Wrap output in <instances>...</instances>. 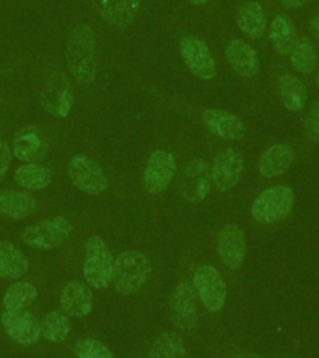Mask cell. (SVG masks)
I'll list each match as a JSON object with an SVG mask.
<instances>
[{"label":"cell","instance_id":"23","mask_svg":"<svg viewBox=\"0 0 319 358\" xmlns=\"http://www.w3.org/2000/svg\"><path fill=\"white\" fill-rule=\"evenodd\" d=\"M237 27L246 38L260 39L267 30V17L257 2H245L237 11Z\"/></svg>","mask_w":319,"mask_h":358},{"label":"cell","instance_id":"35","mask_svg":"<svg viewBox=\"0 0 319 358\" xmlns=\"http://www.w3.org/2000/svg\"><path fill=\"white\" fill-rule=\"evenodd\" d=\"M306 2L308 0H280V4L284 6L285 10H297V8H301Z\"/></svg>","mask_w":319,"mask_h":358},{"label":"cell","instance_id":"34","mask_svg":"<svg viewBox=\"0 0 319 358\" xmlns=\"http://www.w3.org/2000/svg\"><path fill=\"white\" fill-rule=\"evenodd\" d=\"M11 162V148L6 144L4 140H0V181L4 178L6 170Z\"/></svg>","mask_w":319,"mask_h":358},{"label":"cell","instance_id":"1","mask_svg":"<svg viewBox=\"0 0 319 358\" xmlns=\"http://www.w3.org/2000/svg\"><path fill=\"white\" fill-rule=\"evenodd\" d=\"M67 69L78 84H92L97 73V41L88 24L71 30L66 45Z\"/></svg>","mask_w":319,"mask_h":358},{"label":"cell","instance_id":"14","mask_svg":"<svg viewBox=\"0 0 319 358\" xmlns=\"http://www.w3.org/2000/svg\"><path fill=\"white\" fill-rule=\"evenodd\" d=\"M243 173V157L235 150H222L217 153L211 166V181L215 189L228 192L239 183Z\"/></svg>","mask_w":319,"mask_h":358},{"label":"cell","instance_id":"24","mask_svg":"<svg viewBox=\"0 0 319 358\" xmlns=\"http://www.w3.org/2000/svg\"><path fill=\"white\" fill-rule=\"evenodd\" d=\"M278 94L282 99V105L291 112H299L304 108L308 99L306 86L302 83L301 78L295 75L285 73L278 78Z\"/></svg>","mask_w":319,"mask_h":358},{"label":"cell","instance_id":"4","mask_svg":"<svg viewBox=\"0 0 319 358\" xmlns=\"http://www.w3.org/2000/svg\"><path fill=\"white\" fill-rule=\"evenodd\" d=\"M293 207V190L285 185H276L263 190L256 200L252 201L250 213L256 222L273 224L291 211Z\"/></svg>","mask_w":319,"mask_h":358},{"label":"cell","instance_id":"10","mask_svg":"<svg viewBox=\"0 0 319 358\" xmlns=\"http://www.w3.org/2000/svg\"><path fill=\"white\" fill-rule=\"evenodd\" d=\"M0 323L11 340L21 345H34L41 336V323L27 310H4Z\"/></svg>","mask_w":319,"mask_h":358},{"label":"cell","instance_id":"38","mask_svg":"<svg viewBox=\"0 0 319 358\" xmlns=\"http://www.w3.org/2000/svg\"><path fill=\"white\" fill-rule=\"evenodd\" d=\"M189 2L192 6H206L207 2H209V0H189Z\"/></svg>","mask_w":319,"mask_h":358},{"label":"cell","instance_id":"31","mask_svg":"<svg viewBox=\"0 0 319 358\" xmlns=\"http://www.w3.org/2000/svg\"><path fill=\"white\" fill-rule=\"evenodd\" d=\"M69 319L64 312H50L47 313V317L41 323V336H43L47 341H52V343H60L67 338L69 334Z\"/></svg>","mask_w":319,"mask_h":358},{"label":"cell","instance_id":"26","mask_svg":"<svg viewBox=\"0 0 319 358\" xmlns=\"http://www.w3.org/2000/svg\"><path fill=\"white\" fill-rule=\"evenodd\" d=\"M269 39H271V45L273 49L278 52V55L285 56L290 55L291 49H293V43L297 39V32L293 22L288 19L285 15H276L271 21V27H269Z\"/></svg>","mask_w":319,"mask_h":358},{"label":"cell","instance_id":"2","mask_svg":"<svg viewBox=\"0 0 319 358\" xmlns=\"http://www.w3.org/2000/svg\"><path fill=\"white\" fill-rule=\"evenodd\" d=\"M151 265L150 259L139 250H123L114 257V271H112V284L118 293L133 295L150 280Z\"/></svg>","mask_w":319,"mask_h":358},{"label":"cell","instance_id":"6","mask_svg":"<svg viewBox=\"0 0 319 358\" xmlns=\"http://www.w3.org/2000/svg\"><path fill=\"white\" fill-rule=\"evenodd\" d=\"M192 285H194L196 295L201 304L209 312L215 313L222 310L224 302H226V284L217 268L211 265H201L196 268L192 274Z\"/></svg>","mask_w":319,"mask_h":358},{"label":"cell","instance_id":"5","mask_svg":"<svg viewBox=\"0 0 319 358\" xmlns=\"http://www.w3.org/2000/svg\"><path fill=\"white\" fill-rule=\"evenodd\" d=\"M71 234V224L64 217H55L34 224L22 231L21 239L24 245L38 250H52L67 241Z\"/></svg>","mask_w":319,"mask_h":358},{"label":"cell","instance_id":"3","mask_svg":"<svg viewBox=\"0 0 319 358\" xmlns=\"http://www.w3.org/2000/svg\"><path fill=\"white\" fill-rule=\"evenodd\" d=\"M114 256L101 237H90L86 243L83 273L92 289H105L112 284Z\"/></svg>","mask_w":319,"mask_h":358},{"label":"cell","instance_id":"39","mask_svg":"<svg viewBox=\"0 0 319 358\" xmlns=\"http://www.w3.org/2000/svg\"><path fill=\"white\" fill-rule=\"evenodd\" d=\"M316 67H318V71H316V73H318V75H316V83H318V86H319V62H318V66H316Z\"/></svg>","mask_w":319,"mask_h":358},{"label":"cell","instance_id":"33","mask_svg":"<svg viewBox=\"0 0 319 358\" xmlns=\"http://www.w3.org/2000/svg\"><path fill=\"white\" fill-rule=\"evenodd\" d=\"M304 134L312 142H319V101L308 110L304 117Z\"/></svg>","mask_w":319,"mask_h":358},{"label":"cell","instance_id":"11","mask_svg":"<svg viewBox=\"0 0 319 358\" xmlns=\"http://www.w3.org/2000/svg\"><path fill=\"white\" fill-rule=\"evenodd\" d=\"M196 291L190 282H181L173 291L170 301V319L176 329L192 330L198 317V306H196Z\"/></svg>","mask_w":319,"mask_h":358},{"label":"cell","instance_id":"30","mask_svg":"<svg viewBox=\"0 0 319 358\" xmlns=\"http://www.w3.org/2000/svg\"><path fill=\"white\" fill-rule=\"evenodd\" d=\"M183 338L176 332H162L150 349V358H183Z\"/></svg>","mask_w":319,"mask_h":358},{"label":"cell","instance_id":"27","mask_svg":"<svg viewBox=\"0 0 319 358\" xmlns=\"http://www.w3.org/2000/svg\"><path fill=\"white\" fill-rule=\"evenodd\" d=\"M291 66L302 75H310L318 66V49L312 39L297 38L290 52Z\"/></svg>","mask_w":319,"mask_h":358},{"label":"cell","instance_id":"29","mask_svg":"<svg viewBox=\"0 0 319 358\" xmlns=\"http://www.w3.org/2000/svg\"><path fill=\"white\" fill-rule=\"evenodd\" d=\"M38 299V289L30 282H15L4 293L2 304L6 310H24Z\"/></svg>","mask_w":319,"mask_h":358},{"label":"cell","instance_id":"16","mask_svg":"<svg viewBox=\"0 0 319 358\" xmlns=\"http://www.w3.org/2000/svg\"><path fill=\"white\" fill-rule=\"evenodd\" d=\"M11 155L22 162H38L47 155V142L38 127L19 129L11 142Z\"/></svg>","mask_w":319,"mask_h":358},{"label":"cell","instance_id":"9","mask_svg":"<svg viewBox=\"0 0 319 358\" xmlns=\"http://www.w3.org/2000/svg\"><path fill=\"white\" fill-rule=\"evenodd\" d=\"M211 185V168L201 159H192L187 162L183 176L179 179V194L190 203H198L209 194Z\"/></svg>","mask_w":319,"mask_h":358},{"label":"cell","instance_id":"19","mask_svg":"<svg viewBox=\"0 0 319 358\" xmlns=\"http://www.w3.org/2000/svg\"><path fill=\"white\" fill-rule=\"evenodd\" d=\"M226 60L232 66L239 77L250 78L254 77L260 69V60H257L256 50L252 49L250 45L243 41V39H232L228 45H226Z\"/></svg>","mask_w":319,"mask_h":358},{"label":"cell","instance_id":"8","mask_svg":"<svg viewBox=\"0 0 319 358\" xmlns=\"http://www.w3.org/2000/svg\"><path fill=\"white\" fill-rule=\"evenodd\" d=\"M67 173H69L71 183L86 194H101L108 189V179L105 172L90 157H73L67 164Z\"/></svg>","mask_w":319,"mask_h":358},{"label":"cell","instance_id":"12","mask_svg":"<svg viewBox=\"0 0 319 358\" xmlns=\"http://www.w3.org/2000/svg\"><path fill=\"white\" fill-rule=\"evenodd\" d=\"M179 52L194 77L201 78V80H211L215 77L217 66L213 60L211 50L201 39L183 38L179 43Z\"/></svg>","mask_w":319,"mask_h":358},{"label":"cell","instance_id":"20","mask_svg":"<svg viewBox=\"0 0 319 358\" xmlns=\"http://www.w3.org/2000/svg\"><path fill=\"white\" fill-rule=\"evenodd\" d=\"M140 0H99V13L114 28H127L139 13Z\"/></svg>","mask_w":319,"mask_h":358},{"label":"cell","instance_id":"21","mask_svg":"<svg viewBox=\"0 0 319 358\" xmlns=\"http://www.w3.org/2000/svg\"><path fill=\"white\" fill-rule=\"evenodd\" d=\"M38 201L30 192H21V190H0V215L8 218L30 217L36 211Z\"/></svg>","mask_w":319,"mask_h":358},{"label":"cell","instance_id":"18","mask_svg":"<svg viewBox=\"0 0 319 358\" xmlns=\"http://www.w3.org/2000/svg\"><path fill=\"white\" fill-rule=\"evenodd\" d=\"M204 125L209 133L222 140H241L245 136V125L232 112L209 108L204 112Z\"/></svg>","mask_w":319,"mask_h":358},{"label":"cell","instance_id":"25","mask_svg":"<svg viewBox=\"0 0 319 358\" xmlns=\"http://www.w3.org/2000/svg\"><path fill=\"white\" fill-rule=\"evenodd\" d=\"M28 271V259L19 248L0 241V278L17 280Z\"/></svg>","mask_w":319,"mask_h":358},{"label":"cell","instance_id":"15","mask_svg":"<svg viewBox=\"0 0 319 358\" xmlns=\"http://www.w3.org/2000/svg\"><path fill=\"white\" fill-rule=\"evenodd\" d=\"M217 250L220 256V262L229 268V271H237L241 263L245 259L246 252V239L243 229L235 224H228L220 229L217 239Z\"/></svg>","mask_w":319,"mask_h":358},{"label":"cell","instance_id":"28","mask_svg":"<svg viewBox=\"0 0 319 358\" xmlns=\"http://www.w3.org/2000/svg\"><path fill=\"white\" fill-rule=\"evenodd\" d=\"M13 179H15L17 185H21L22 189L41 190L50 185V172L49 168L41 166V164L27 162V164L17 168Z\"/></svg>","mask_w":319,"mask_h":358},{"label":"cell","instance_id":"22","mask_svg":"<svg viewBox=\"0 0 319 358\" xmlns=\"http://www.w3.org/2000/svg\"><path fill=\"white\" fill-rule=\"evenodd\" d=\"M291 162H293V150L288 144H276L271 145L260 157L257 170L263 178H276L290 170Z\"/></svg>","mask_w":319,"mask_h":358},{"label":"cell","instance_id":"32","mask_svg":"<svg viewBox=\"0 0 319 358\" xmlns=\"http://www.w3.org/2000/svg\"><path fill=\"white\" fill-rule=\"evenodd\" d=\"M77 358H114L108 347H105L97 340H80L75 347Z\"/></svg>","mask_w":319,"mask_h":358},{"label":"cell","instance_id":"36","mask_svg":"<svg viewBox=\"0 0 319 358\" xmlns=\"http://www.w3.org/2000/svg\"><path fill=\"white\" fill-rule=\"evenodd\" d=\"M308 28H310V34L313 36V39L319 41V15L313 17L312 21H310V24H308Z\"/></svg>","mask_w":319,"mask_h":358},{"label":"cell","instance_id":"13","mask_svg":"<svg viewBox=\"0 0 319 358\" xmlns=\"http://www.w3.org/2000/svg\"><path fill=\"white\" fill-rule=\"evenodd\" d=\"M173 176H176V159L172 153L164 150L153 151L148 161V166H146V189L150 190L151 194H161L168 189Z\"/></svg>","mask_w":319,"mask_h":358},{"label":"cell","instance_id":"7","mask_svg":"<svg viewBox=\"0 0 319 358\" xmlns=\"http://www.w3.org/2000/svg\"><path fill=\"white\" fill-rule=\"evenodd\" d=\"M41 106L49 112L50 116L64 117L69 116L73 106V86L71 80L64 73H55L47 78L41 95H39Z\"/></svg>","mask_w":319,"mask_h":358},{"label":"cell","instance_id":"17","mask_svg":"<svg viewBox=\"0 0 319 358\" xmlns=\"http://www.w3.org/2000/svg\"><path fill=\"white\" fill-rule=\"evenodd\" d=\"M62 312L71 317H84L92 312L94 306V296H92V287L88 284H83L78 280H73L64 287L60 296Z\"/></svg>","mask_w":319,"mask_h":358},{"label":"cell","instance_id":"37","mask_svg":"<svg viewBox=\"0 0 319 358\" xmlns=\"http://www.w3.org/2000/svg\"><path fill=\"white\" fill-rule=\"evenodd\" d=\"M237 358H263L262 355H256V352H243V355H239Z\"/></svg>","mask_w":319,"mask_h":358},{"label":"cell","instance_id":"40","mask_svg":"<svg viewBox=\"0 0 319 358\" xmlns=\"http://www.w3.org/2000/svg\"><path fill=\"white\" fill-rule=\"evenodd\" d=\"M0 103H2V97H0Z\"/></svg>","mask_w":319,"mask_h":358}]
</instances>
